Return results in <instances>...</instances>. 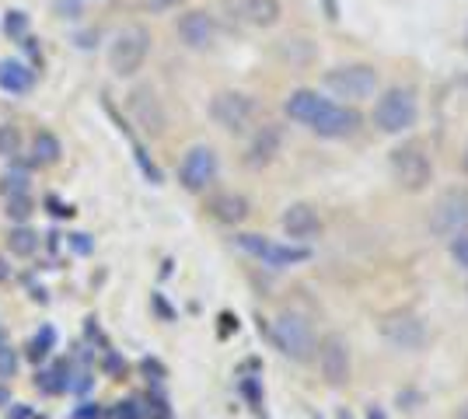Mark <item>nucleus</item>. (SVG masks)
Here are the masks:
<instances>
[{
	"label": "nucleus",
	"mask_w": 468,
	"mask_h": 419,
	"mask_svg": "<svg viewBox=\"0 0 468 419\" xmlns=\"http://www.w3.org/2000/svg\"><path fill=\"white\" fill-rule=\"evenodd\" d=\"M283 116L322 140H350L364 126V116L356 112V105L325 99L314 88H293L283 99Z\"/></svg>",
	"instance_id": "f257e3e1"
},
{
	"label": "nucleus",
	"mask_w": 468,
	"mask_h": 419,
	"mask_svg": "<svg viewBox=\"0 0 468 419\" xmlns=\"http://www.w3.org/2000/svg\"><path fill=\"white\" fill-rule=\"evenodd\" d=\"M322 88L343 105L374 101L381 91V70L374 63H335L322 74Z\"/></svg>",
	"instance_id": "f03ea898"
},
{
	"label": "nucleus",
	"mask_w": 468,
	"mask_h": 419,
	"mask_svg": "<svg viewBox=\"0 0 468 419\" xmlns=\"http://www.w3.org/2000/svg\"><path fill=\"white\" fill-rule=\"evenodd\" d=\"M388 175L402 193H423L433 182V158L423 140H402L395 143L388 154Z\"/></svg>",
	"instance_id": "7ed1b4c3"
},
{
	"label": "nucleus",
	"mask_w": 468,
	"mask_h": 419,
	"mask_svg": "<svg viewBox=\"0 0 468 419\" xmlns=\"http://www.w3.org/2000/svg\"><path fill=\"white\" fill-rule=\"evenodd\" d=\"M371 122L378 126V133H385V137H402V133H410L412 126L420 122V99H416V91H412V88H402V84L378 91Z\"/></svg>",
	"instance_id": "20e7f679"
},
{
	"label": "nucleus",
	"mask_w": 468,
	"mask_h": 419,
	"mask_svg": "<svg viewBox=\"0 0 468 419\" xmlns=\"http://www.w3.org/2000/svg\"><path fill=\"white\" fill-rule=\"evenodd\" d=\"M207 112H210L214 126H220L224 133L249 137L255 130V122H259V101L252 95H245V91H238V88H224L210 99Z\"/></svg>",
	"instance_id": "39448f33"
},
{
	"label": "nucleus",
	"mask_w": 468,
	"mask_h": 419,
	"mask_svg": "<svg viewBox=\"0 0 468 419\" xmlns=\"http://www.w3.org/2000/svg\"><path fill=\"white\" fill-rule=\"evenodd\" d=\"M270 340H273L276 350L287 360H293V363H312L314 360L318 340H314L312 321L304 319L301 311H280L273 319V325H270Z\"/></svg>",
	"instance_id": "423d86ee"
},
{
	"label": "nucleus",
	"mask_w": 468,
	"mask_h": 419,
	"mask_svg": "<svg viewBox=\"0 0 468 419\" xmlns=\"http://www.w3.org/2000/svg\"><path fill=\"white\" fill-rule=\"evenodd\" d=\"M151 32L144 25H122L109 42V70L116 78H137L151 57Z\"/></svg>",
	"instance_id": "0eeeda50"
},
{
	"label": "nucleus",
	"mask_w": 468,
	"mask_h": 419,
	"mask_svg": "<svg viewBox=\"0 0 468 419\" xmlns=\"http://www.w3.org/2000/svg\"><path fill=\"white\" fill-rule=\"evenodd\" d=\"M234 245L249 256V259L262 262L270 269H291V266H301V262L312 259V248L308 245H293V241H273L266 235H234Z\"/></svg>",
	"instance_id": "6e6552de"
},
{
	"label": "nucleus",
	"mask_w": 468,
	"mask_h": 419,
	"mask_svg": "<svg viewBox=\"0 0 468 419\" xmlns=\"http://www.w3.org/2000/svg\"><path fill=\"white\" fill-rule=\"evenodd\" d=\"M126 116H130V122L147 140L165 137V130H168V109H165V101H161L154 84L130 88V95H126Z\"/></svg>",
	"instance_id": "1a4fd4ad"
},
{
	"label": "nucleus",
	"mask_w": 468,
	"mask_h": 419,
	"mask_svg": "<svg viewBox=\"0 0 468 419\" xmlns=\"http://www.w3.org/2000/svg\"><path fill=\"white\" fill-rule=\"evenodd\" d=\"M427 231L433 238L451 241L454 235L468 231V189L465 185H454V189H444L433 210L427 217Z\"/></svg>",
	"instance_id": "9d476101"
},
{
	"label": "nucleus",
	"mask_w": 468,
	"mask_h": 419,
	"mask_svg": "<svg viewBox=\"0 0 468 419\" xmlns=\"http://www.w3.org/2000/svg\"><path fill=\"white\" fill-rule=\"evenodd\" d=\"M378 332H381V340L388 342L391 350H399V353H420L430 340L427 321L420 319L416 311H402V308H399V311H388V315H381Z\"/></svg>",
	"instance_id": "9b49d317"
},
{
	"label": "nucleus",
	"mask_w": 468,
	"mask_h": 419,
	"mask_svg": "<svg viewBox=\"0 0 468 419\" xmlns=\"http://www.w3.org/2000/svg\"><path fill=\"white\" fill-rule=\"evenodd\" d=\"M220 175V158L210 143H196L178 161V185L193 196H203Z\"/></svg>",
	"instance_id": "f8f14e48"
},
{
	"label": "nucleus",
	"mask_w": 468,
	"mask_h": 419,
	"mask_svg": "<svg viewBox=\"0 0 468 419\" xmlns=\"http://www.w3.org/2000/svg\"><path fill=\"white\" fill-rule=\"evenodd\" d=\"M314 363H318V374L329 388H343L350 384L353 374V353H350V342L343 332H329L322 336L318 346H314Z\"/></svg>",
	"instance_id": "ddd939ff"
},
{
	"label": "nucleus",
	"mask_w": 468,
	"mask_h": 419,
	"mask_svg": "<svg viewBox=\"0 0 468 419\" xmlns=\"http://www.w3.org/2000/svg\"><path fill=\"white\" fill-rule=\"evenodd\" d=\"M283 143H287V130L280 122H255L249 143L241 151V164L252 168V172H262L283 154Z\"/></svg>",
	"instance_id": "4468645a"
},
{
	"label": "nucleus",
	"mask_w": 468,
	"mask_h": 419,
	"mask_svg": "<svg viewBox=\"0 0 468 419\" xmlns=\"http://www.w3.org/2000/svg\"><path fill=\"white\" fill-rule=\"evenodd\" d=\"M176 32H178V42L186 46V49H193V53H210L217 46V36H220V25L210 11H203V7H193V11H182L176 21Z\"/></svg>",
	"instance_id": "2eb2a0df"
},
{
	"label": "nucleus",
	"mask_w": 468,
	"mask_h": 419,
	"mask_svg": "<svg viewBox=\"0 0 468 419\" xmlns=\"http://www.w3.org/2000/svg\"><path fill=\"white\" fill-rule=\"evenodd\" d=\"M322 214H318V206L314 203H304L297 200L291 206H283V214H280V231L293 241V245H312L318 235H322Z\"/></svg>",
	"instance_id": "dca6fc26"
},
{
	"label": "nucleus",
	"mask_w": 468,
	"mask_h": 419,
	"mask_svg": "<svg viewBox=\"0 0 468 419\" xmlns=\"http://www.w3.org/2000/svg\"><path fill=\"white\" fill-rule=\"evenodd\" d=\"M207 214L224 224V227H241L245 220L252 217V203L245 193H234V189H224V193H214L207 200Z\"/></svg>",
	"instance_id": "f3484780"
},
{
	"label": "nucleus",
	"mask_w": 468,
	"mask_h": 419,
	"mask_svg": "<svg viewBox=\"0 0 468 419\" xmlns=\"http://www.w3.org/2000/svg\"><path fill=\"white\" fill-rule=\"evenodd\" d=\"M36 88V70L21 60H0V91L7 95H28Z\"/></svg>",
	"instance_id": "a211bd4d"
},
{
	"label": "nucleus",
	"mask_w": 468,
	"mask_h": 419,
	"mask_svg": "<svg viewBox=\"0 0 468 419\" xmlns=\"http://www.w3.org/2000/svg\"><path fill=\"white\" fill-rule=\"evenodd\" d=\"M70 381H74V367H70L67 357H59L46 371H39L36 384H39V392H46V395H63V392H70Z\"/></svg>",
	"instance_id": "6ab92c4d"
},
{
	"label": "nucleus",
	"mask_w": 468,
	"mask_h": 419,
	"mask_svg": "<svg viewBox=\"0 0 468 419\" xmlns=\"http://www.w3.org/2000/svg\"><path fill=\"white\" fill-rule=\"evenodd\" d=\"M241 18L252 28H273L283 18V4L280 0H241Z\"/></svg>",
	"instance_id": "aec40b11"
},
{
	"label": "nucleus",
	"mask_w": 468,
	"mask_h": 419,
	"mask_svg": "<svg viewBox=\"0 0 468 419\" xmlns=\"http://www.w3.org/2000/svg\"><path fill=\"white\" fill-rule=\"evenodd\" d=\"M63 158V143H59L57 133H49V130H36V137H32V168H49V164H57Z\"/></svg>",
	"instance_id": "412c9836"
},
{
	"label": "nucleus",
	"mask_w": 468,
	"mask_h": 419,
	"mask_svg": "<svg viewBox=\"0 0 468 419\" xmlns=\"http://www.w3.org/2000/svg\"><path fill=\"white\" fill-rule=\"evenodd\" d=\"M57 329L53 325H39L32 336H28V342H25V357H28V363H46V360L53 357V350H57Z\"/></svg>",
	"instance_id": "4be33fe9"
},
{
	"label": "nucleus",
	"mask_w": 468,
	"mask_h": 419,
	"mask_svg": "<svg viewBox=\"0 0 468 419\" xmlns=\"http://www.w3.org/2000/svg\"><path fill=\"white\" fill-rule=\"evenodd\" d=\"M39 238L42 235L32 227V224H15V227H11V235H7V248H11L15 256H21V259H32L42 245Z\"/></svg>",
	"instance_id": "5701e85b"
},
{
	"label": "nucleus",
	"mask_w": 468,
	"mask_h": 419,
	"mask_svg": "<svg viewBox=\"0 0 468 419\" xmlns=\"http://www.w3.org/2000/svg\"><path fill=\"white\" fill-rule=\"evenodd\" d=\"M21 143H25V137H21L18 126L15 122H0V158L15 161L21 154Z\"/></svg>",
	"instance_id": "b1692460"
},
{
	"label": "nucleus",
	"mask_w": 468,
	"mask_h": 419,
	"mask_svg": "<svg viewBox=\"0 0 468 419\" xmlns=\"http://www.w3.org/2000/svg\"><path fill=\"white\" fill-rule=\"evenodd\" d=\"M32 182H28V172H7L0 175V196L11 200V196H28Z\"/></svg>",
	"instance_id": "393cba45"
},
{
	"label": "nucleus",
	"mask_w": 468,
	"mask_h": 419,
	"mask_svg": "<svg viewBox=\"0 0 468 419\" xmlns=\"http://www.w3.org/2000/svg\"><path fill=\"white\" fill-rule=\"evenodd\" d=\"M4 214L15 224H28L36 214V203H32V196H11V200H4Z\"/></svg>",
	"instance_id": "a878e982"
},
{
	"label": "nucleus",
	"mask_w": 468,
	"mask_h": 419,
	"mask_svg": "<svg viewBox=\"0 0 468 419\" xmlns=\"http://www.w3.org/2000/svg\"><path fill=\"white\" fill-rule=\"evenodd\" d=\"M105 416L109 419H147V405H144L140 399H122V402H116Z\"/></svg>",
	"instance_id": "bb28decb"
},
{
	"label": "nucleus",
	"mask_w": 468,
	"mask_h": 419,
	"mask_svg": "<svg viewBox=\"0 0 468 419\" xmlns=\"http://www.w3.org/2000/svg\"><path fill=\"white\" fill-rule=\"evenodd\" d=\"M448 245V256H451V262L462 269L468 277V231H462V235H454L451 241H444Z\"/></svg>",
	"instance_id": "cd10ccee"
},
{
	"label": "nucleus",
	"mask_w": 468,
	"mask_h": 419,
	"mask_svg": "<svg viewBox=\"0 0 468 419\" xmlns=\"http://www.w3.org/2000/svg\"><path fill=\"white\" fill-rule=\"evenodd\" d=\"M18 374V350L0 342V381H11Z\"/></svg>",
	"instance_id": "c85d7f7f"
},
{
	"label": "nucleus",
	"mask_w": 468,
	"mask_h": 419,
	"mask_svg": "<svg viewBox=\"0 0 468 419\" xmlns=\"http://www.w3.org/2000/svg\"><path fill=\"white\" fill-rule=\"evenodd\" d=\"M133 158H137V168H140V172L147 175V182H151V185H161V172H157V164L151 158H147V151H144L140 143H133Z\"/></svg>",
	"instance_id": "c756f323"
},
{
	"label": "nucleus",
	"mask_w": 468,
	"mask_h": 419,
	"mask_svg": "<svg viewBox=\"0 0 468 419\" xmlns=\"http://www.w3.org/2000/svg\"><path fill=\"white\" fill-rule=\"evenodd\" d=\"M28 28V15H21V11H7V21H4V32L11 36V39H21V32Z\"/></svg>",
	"instance_id": "7c9ffc66"
},
{
	"label": "nucleus",
	"mask_w": 468,
	"mask_h": 419,
	"mask_svg": "<svg viewBox=\"0 0 468 419\" xmlns=\"http://www.w3.org/2000/svg\"><path fill=\"white\" fill-rule=\"evenodd\" d=\"M91 388H95V374H91V371H74L70 392H78L80 399H84V395H91Z\"/></svg>",
	"instance_id": "2f4dec72"
},
{
	"label": "nucleus",
	"mask_w": 468,
	"mask_h": 419,
	"mask_svg": "<svg viewBox=\"0 0 468 419\" xmlns=\"http://www.w3.org/2000/svg\"><path fill=\"white\" fill-rule=\"evenodd\" d=\"M80 11H84V4L80 0H57V15L67 21H78Z\"/></svg>",
	"instance_id": "473e14b6"
},
{
	"label": "nucleus",
	"mask_w": 468,
	"mask_h": 419,
	"mask_svg": "<svg viewBox=\"0 0 468 419\" xmlns=\"http://www.w3.org/2000/svg\"><path fill=\"white\" fill-rule=\"evenodd\" d=\"M105 371L116 374V381H122V374H126V360L119 357L116 350H105Z\"/></svg>",
	"instance_id": "72a5a7b5"
},
{
	"label": "nucleus",
	"mask_w": 468,
	"mask_h": 419,
	"mask_svg": "<svg viewBox=\"0 0 468 419\" xmlns=\"http://www.w3.org/2000/svg\"><path fill=\"white\" fill-rule=\"evenodd\" d=\"M101 416H105V413H101V405H98V402H91V399H84L78 409H74V416H70V419H101Z\"/></svg>",
	"instance_id": "f704fd0d"
},
{
	"label": "nucleus",
	"mask_w": 468,
	"mask_h": 419,
	"mask_svg": "<svg viewBox=\"0 0 468 419\" xmlns=\"http://www.w3.org/2000/svg\"><path fill=\"white\" fill-rule=\"evenodd\" d=\"M140 371L147 374V381H154V384H161V381H165V367H161L154 357L140 360Z\"/></svg>",
	"instance_id": "c9c22d12"
},
{
	"label": "nucleus",
	"mask_w": 468,
	"mask_h": 419,
	"mask_svg": "<svg viewBox=\"0 0 468 419\" xmlns=\"http://www.w3.org/2000/svg\"><path fill=\"white\" fill-rule=\"evenodd\" d=\"M70 248H74L78 256H91L95 241H91V235H70Z\"/></svg>",
	"instance_id": "e433bc0d"
},
{
	"label": "nucleus",
	"mask_w": 468,
	"mask_h": 419,
	"mask_svg": "<svg viewBox=\"0 0 468 419\" xmlns=\"http://www.w3.org/2000/svg\"><path fill=\"white\" fill-rule=\"evenodd\" d=\"M46 210H49L53 217H74V206H67V203L57 200V196H49V200H46Z\"/></svg>",
	"instance_id": "4c0bfd02"
},
{
	"label": "nucleus",
	"mask_w": 468,
	"mask_h": 419,
	"mask_svg": "<svg viewBox=\"0 0 468 419\" xmlns=\"http://www.w3.org/2000/svg\"><path fill=\"white\" fill-rule=\"evenodd\" d=\"M4 413H7V419H32V409H28V405H18V402H11Z\"/></svg>",
	"instance_id": "58836bf2"
},
{
	"label": "nucleus",
	"mask_w": 468,
	"mask_h": 419,
	"mask_svg": "<svg viewBox=\"0 0 468 419\" xmlns=\"http://www.w3.org/2000/svg\"><path fill=\"white\" fill-rule=\"evenodd\" d=\"M74 42H78V49H95L98 32H78V36H74Z\"/></svg>",
	"instance_id": "ea45409f"
},
{
	"label": "nucleus",
	"mask_w": 468,
	"mask_h": 419,
	"mask_svg": "<svg viewBox=\"0 0 468 419\" xmlns=\"http://www.w3.org/2000/svg\"><path fill=\"white\" fill-rule=\"evenodd\" d=\"M186 0H147L151 11H172V7H182Z\"/></svg>",
	"instance_id": "a19ab883"
},
{
	"label": "nucleus",
	"mask_w": 468,
	"mask_h": 419,
	"mask_svg": "<svg viewBox=\"0 0 468 419\" xmlns=\"http://www.w3.org/2000/svg\"><path fill=\"white\" fill-rule=\"evenodd\" d=\"M11 402H15V395H11V388H7V381H0V413H4V409H7Z\"/></svg>",
	"instance_id": "79ce46f5"
},
{
	"label": "nucleus",
	"mask_w": 468,
	"mask_h": 419,
	"mask_svg": "<svg viewBox=\"0 0 468 419\" xmlns=\"http://www.w3.org/2000/svg\"><path fill=\"white\" fill-rule=\"evenodd\" d=\"M11 279V266H7V259L0 256V283H7Z\"/></svg>",
	"instance_id": "37998d69"
},
{
	"label": "nucleus",
	"mask_w": 468,
	"mask_h": 419,
	"mask_svg": "<svg viewBox=\"0 0 468 419\" xmlns=\"http://www.w3.org/2000/svg\"><path fill=\"white\" fill-rule=\"evenodd\" d=\"M367 419H385V413H381L378 405H371V409H367Z\"/></svg>",
	"instance_id": "c03bdc74"
},
{
	"label": "nucleus",
	"mask_w": 468,
	"mask_h": 419,
	"mask_svg": "<svg viewBox=\"0 0 468 419\" xmlns=\"http://www.w3.org/2000/svg\"><path fill=\"white\" fill-rule=\"evenodd\" d=\"M462 172L468 175V143H465V151H462Z\"/></svg>",
	"instance_id": "a18cd8bd"
},
{
	"label": "nucleus",
	"mask_w": 468,
	"mask_h": 419,
	"mask_svg": "<svg viewBox=\"0 0 468 419\" xmlns=\"http://www.w3.org/2000/svg\"><path fill=\"white\" fill-rule=\"evenodd\" d=\"M458 419H468V405H465V409H462V416H458Z\"/></svg>",
	"instance_id": "49530a36"
},
{
	"label": "nucleus",
	"mask_w": 468,
	"mask_h": 419,
	"mask_svg": "<svg viewBox=\"0 0 468 419\" xmlns=\"http://www.w3.org/2000/svg\"><path fill=\"white\" fill-rule=\"evenodd\" d=\"M462 42H465V53H468V28H465V39H462Z\"/></svg>",
	"instance_id": "de8ad7c7"
}]
</instances>
